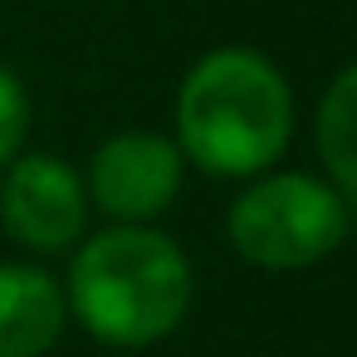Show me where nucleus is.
Wrapping results in <instances>:
<instances>
[{
    "mask_svg": "<svg viewBox=\"0 0 357 357\" xmlns=\"http://www.w3.org/2000/svg\"><path fill=\"white\" fill-rule=\"evenodd\" d=\"M294 137V89L284 69L250 50L220 45L201 54L176 89V147L220 181L269 172Z\"/></svg>",
    "mask_w": 357,
    "mask_h": 357,
    "instance_id": "obj_1",
    "label": "nucleus"
},
{
    "mask_svg": "<svg viewBox=\"0 0 357 357\" xmlns=\"http://www.w3.org/2000/svg\"><path fill=\"white\" fill-rule=\"evenodd\" d=\"M191 259L157 225H108L89 235L64 279L69 318L108 347H152L172 337L191 308Z\"/></svg>",
    "mask_w": 357,
    "mask_h": 357,
    "instance_id": "obj_2",
    "label": "nucleus"
},
{
    "mask_svg": "<svg viewBox=\"0 0 357 357\" xmlns=\"http://www.w3.org/2000/svg\"><path fill=\"white\" fill-rule=\"evenodd\" d=\"M352 196L323 172H259L225 211V240L255 269H313L342 250Z\"/></svg>",
    "mask_w": 357,
    "mask_h": 357,
    "instance_id": "obj_3",
    "label": "nucleus"
},
{
    "mask_svg": "<svg viewBox=\"0 0 357 357\" xmlns=\"http://www.w3.org/2000/svg\"><path fill=\"white\" fill-rule=\"evenodd\" d=\"M89 191L74 162L54 152H20L0 167V225L35 255H59L84 240Z\"/></svg>",
    "mask_w": 357,
    "mask_h": 357,
    "instance_id": "obj_4",
    "label": "nucleus"
},
{
    "mask_svg": "<svg viewBox=\"0 0 357 357\" xmlns=\"http://www.w3.org/2000/svg\"><path fill=\"white\" fill-rule=\"evenodd\" d=\"M186 176V157L172 137L162 132H113L108 142H98V152L89 157V206L103 211L118 225H152L181 191Z\"/></svg>",
    "mask_w": 357,
    "mask_h": 357,
    "instance_id": "obj_5",
    "label": "nucleus"
},
{
    "mask_svg": "<svg viewBox=\"0 0 357 357\" xmlns=\"http://www.w3.org/2000/svg\"><path fill=\"white\" fill-rule=\"evenodd\" d=\"M69 323L64 284L25 259H0V357H45Z\"/></svg>",
    "mask_w": 357,
    "mask_h": 357,
    "instance_id": "obj_6",
    "label": "nucleus"
},
{
    "mask_svg": "<svg viewBox=\"0 0 357 357\" xmlns=\"http://www.w3.org/2000/svg\"><path fill=\"white\" fill-rule=\"evenodd\" d=\"M313 147L323 162V176L342 191L357 196V69L342 64L328 84V93L318 98L313 113Z\"/></svg>",
    "mask_w": 357,
    "mask_h": 357,
    "instance_id": "obj_7",
    "label": "nucleus"
},
{
    "mask_svg": "<svg viewBox=\"0 0 357 357\" xmlns=\"http://www.w3.org/2000/svg\"><path fill=\"white\" fill-rule=\"evenodd\" d=\"M25 132H30V93L15 69L0 64V167L20 157Z\"/></svg>",
    "mask_w": 357,
    "mask_h": 357,
    "instance_id": "obj_8",
    "label": "nucleus"
}]
</instances>
